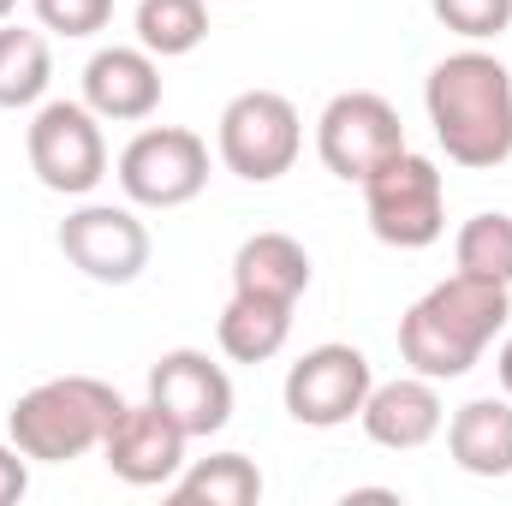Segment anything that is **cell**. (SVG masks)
I'll return each instance as SVG.
<instances>
[{"instance_id": "7", "label": "cell", "mask_w": 512, "mask_h": 506, "mask_svg": "<svg viewBox=\"0 0 512 506\" xmlns=\"http://www.w3.org/2000/svg\"><path fill=\"white\" fill-rule=\"evenodd\" d=\"M209 185V143L185 126H149L120 149V191L137 209H185Z\"/></svg>"}, {"instance_id": "25", "label": "cell", "mask_w": 512, "mask_h": 506, "mask_svg": "<svg viewBox=\"0 0 512 506\" xmlns=\"http://www.w3.org/2000/svg\"><path fill=\"white\" fill-rule=\"evenodd\" d=\"M495 376H501V393L512 399V334H507V346H501V358H495Z\"/></svg>"}, {"instance_id": "4", "label": "cell", "mask_w": 512, "mask_h": 506, "mask_svg": "<svg viewBox=\"0 0 512 506\" xmlns=\"http://www.w3.org/2000/svg\"><path fill=\"white\" fill-rule=\"evenodd\" d=\"M364 215H370V233L382 245H393V251L435 245L447 233V185H441V167L429 155L399 149L393 161H382L364 179Z\"/></svg>"}, {"instance_id": "23", "label": "cell", "mask_w": 512, "mask_h": 506, "mask_svg": "<svg viewBox=\"0 0 512 506\" xmlns=\"http://www.w3.org/2000/svg\"><path fill=\"white\" fill-rule=\"evenodd\" d=\"M30 6H36V24L54 36H96L114 18V0H30Z\"/></svg>"}, {"instance_id": "15", "label": "cell", "mask_w": 512, "mask_h": 506, "mask_svg": "<svg viewBox=\"0 0 512 506\" xmlns=\"http://www.w3.org/2000/svg\"><path fill=\"white\" fill-rule=\"evenodd\" d=\"M447 453L465 477H512V399H465L447 417Z\"/></svg>"}, {"instance_id": "13", "label": "cell", "mask_w": 512, "mask_h": 506, "mask_svg": "<svg viewBox=\"0 0 512 506\" xmlns=\"http://www.w3.org/2000/svg\"><path fill=\"white\" fill-rule=\"evenodd\" d=\"M84 108L96 120L137 126L161 108V66L149 48H102L84 66Z\"/></svg>"}, {"instance_id": "19", "label": "cell", "mask_w": 512, "mask_h": 506, "mask_svg": "<svg viewBox=\"0 0 512 506\" xmlns=\"http://www.w3.org/2000/svg\"><path fill=\"white\" fill-rule=\"evenodd\" d=\"M48 78H54L48 36L0 24V108H36L48 96Z\"/></svg>"}, {"instance_id": "17", "label": "cell", "mask_w": 512, "mask_h": 506, "mask_svg": "<svg viewBox=\"0 0 512 506\" xmlns=\"http://www.w3.org/2000/svg\"><path fill=\"white\" fill-rule=\"evenodd\" d=\"M215 340L233 364H268L280 358V346L292 340V304L280 298H251V292H233L221 322H215Z\"/></svg>"}, {"instance_id": "8", "label": "cell", "mask_w": 512, "mask_h": 506, "mask_svg": "<svg viewBox=\"0 0 512 506\" xmlns=\"http://www.w3.org/2000/svg\"><path fill=\"white\" fill-rule=\"evenodd\" d=\"M405 149V126L393 114V102H382L376 90H346L322 108L316 120V155L334 179L364 185L382 161H393Z\"/></svg>"}, {"instance_id": "14", "label": "cell", "mask_w": 512, "mask_h": 506, "mask_svg": "<svg viewBox=\"0 0 512 506\" xmlns=\"http://www.w3.org/2000/svg\"><path fill=\"white\" fill-rule=\"evenodd\" d=\"M358 423L387 453H417V447H429L447 429V411H441V393H435L429 376H399V381L370 387Z\"/></svg>"}, {"instance_id": "3", "label": "cell", "mask_w": 512, "mask_h": 506, "mask_svg": "<svg viewBox=\"0 0 512 506\" xmlns=\"http://www.w3.org/2000/svg\"><path fill=\"white\" fill-rule=\"evenodd\" d=\"M126 399L96 376H54L36 381L30 393L12 399L6 411V429H12V447L36 465H66V459H84V453H102L108 429L120 423Z\"/></svg>"}, {"instance_id": "10", "label": "cell", "mask_w": 512, "mask_h": 506, "mask_svg": "<svg viewBox=\"0 0 512 506\" xmlns=\"http://www.w3.org/2000/svg\"><path fill=\"white\" fill-rule=\"evenodd\" d=\"M60 251L96 286H131L149 268V227L120 203H84L60 221Z\"/></svg>"}, {"instance_id": "22", "label": "cell", "mask_w": 512, "mask_h": 506, "mask_svg": "<svg viewBox=\"0 0 512 506\" xmlns=\"http://www.w3.org/2000/svg\"><path fill=\"white\" fill-rule=\"evenodd\" d=\"M429 6L465 42H495V36H507V24H512V0H429Z\"/></svg>"}, {"instance_id": "9", "label": "cell", "mask_w": 512, "mask_h": 506, "mask_svg": "<svg viewBox=\"0 0 512 506\" xmlns=\"http://www.w3.org/2000/svg\"><path fill=\"white\" fill-rule=\"evenodd\" d=\"M370 387H376L370 358H364L358 346L328 340V346H310V352L286 370V411H292V423H304V429H340V423H352V417L364 411Z\"/></svg>"}, {"instance_id": "11", "label": "cell", "mask_w": 512, "mask_h": 506, "mask_svg": "<svg viewBox=\"0 0 512 506\" xmlns=\"http://www.w3.org/2000/svg\"><path fill=\"white\" fill-rule=\"evenodd\" d=\"M149 399L197 441V435H221L227 423H233V376L209 358V352H197V346H173V352H161L155 358V370H149Z\"/></svg>"}, {"instance_id": "1", "label": "cell", "mask_w": 512, "mask_h": 506, "mask_svg": "<svg viewBox=\"0 0 512 506\" xmlns=\"http://www.w3.org/2000/svg\"><path fill=\"white\" fill-rule=\"evenodd\" d=\"M507 316L512 286L477 280V274H447L399 316V358L411 364V376L459 381L483 364V352L507 328Z\"/></svg>"}, {"instance_id": "20", "label": "cell", "mask_w": 512, "mask_h": 506, "mask_svg": "<svg viewBox=\"0 0 512 506\" xmlns=\"http://www.w3.org/2000/svg\"><path fill=\"white\" fill-rule=\"evenodd\" d=\"M209 36V6L203 0H137V48L155 60H179Z\"/></svg>"}, {"instance_id": "24", "label": "cell", "mask_w": 512, "mask_h": 506, "mask_svg": "<svg viewBox=\"0 0 512 506\" xmlns=\"http://www.w3.org/2000/svg\"><path fill=\"white\" fill-rule=\"evenodd\" d=\"M24 489H30V459L12 441H0V506L24 501Z\"/></svg>"}, {"instance_id": "2", "label": "cell", "mask_w": 512, "mask_h": 506, "mask_svg": "<svg viewBox=\"0 0 512 506\" xmlns=\"http://www.w3.org/2000/svg\"><path fill=\"white\" fill-rule=\"evenodd\" d=\"M423 108H429V126H435V143L447 149V161L459 167L512 161V72L495 54L483 48L447 54L423 84Z\"/></svg>"}, {"instance_id": "18", "label": "cell", "mask_w": 512, "mask_h": 506, "mask_svg": "<svg viewBox=\"0 0 512 506\" xmlns=\"http://www.w3.org/2000/svg\"><path fill=\"white\" fill-rule=\"evenodd\" d=\"M167 495L185 506H251L262 501V471L245 453H209L191 471H179L167 483Z\"/></svg>"}, {"instance_id": "16", "label": "cell", "mask_w": 512, "mask_h": 506, "mask_svg": "<svg viewBox=\"0 0 512 506\" xmlns=\"http://www.w3.org/2000/svg\"><path fill=\"white\" fill-rule=\"evenodd\" d=\"M233 292L298 304L310 292V251L292 233H251L233 256Z\"/></svg>"}, {"instance_id": "6", "label": "cell", "mask_w": 512, "mask_h": 506, "mask_svg": "<svg viewBox=\"0 0 512 506\" xmlns=\"http://www.w3.org/2000/svg\"><path fill=\"white\" fill-rule=\"evenodd\" d=\"M30 173L60 197H90L108 179V137L84 102H42L24 131Z\"/></svg>"}, {"instance_id": "5", "label": "cell", "mask_w": 512, "mask_h": 506, "mask_svg": "<svg viewBox=\"0 0 512 506\" xmlns=\"http://www.w3.org/2000/svg\"><path fill=\"white\" fill-rule=\"evenodd\" d=\"M215 143H221L227 173H239L245 185H274L280 173H292L304 149V120L280 90H245L221 108Z\"/></svg>"}, {"instance_id": "12", "label": "cell", "mask_w": 512, "mask_h": 506, "mask_svg": "<svg viewBox=\"0 0 512 506\" xmlns=\"http://www.w3.org/2000/svg\"><path fill=\"white\" fill-rule=\"evenodd\" d=\"M185 447H191V435L155 399H143V405H126L120 411V423L102 441V459H108V471L120 483H131V489H167L185 471Z\"/></svg>"}, {"instance_id": "21", "label": "cell", "mask_w": 512, "mask_h": 506, "mask_svg": "<svg viewBox=\"0 0 512 506\" xmlns=\"http://www.w3.org/2000/svg\"><path fill=\"white\" fill-rule=\"evenodd\" d=\"M453 262H459V274L512 286V215H501V209L471 215L459 227V239H453Z\"/></svg>"}, {"instance_id": "26", "label": "cell", "mask_w": 512, "mask_h": 506, "mask_svg": "<svg viewBox=\"0 0 512 506\" xmlns=\"http://www.w3.org/2000/svg\"><path fill=\"white\" fill-rule=\"evenodd\" d=\"M12 12H18V0H0V24H6V18H12Z\"/></svg>"}]
</instances>
